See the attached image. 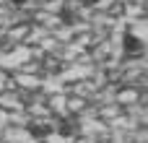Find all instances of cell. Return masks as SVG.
Returning a JSON list of instances; mask_svg holds the SVG:
<instances>
[{
  "mask_svg": "<svg viewBox=\"0 0 148 143\" xmlns=\"http://www.w3.org/2000/svg\"><path fill=\"white\" fill-rule=\"evenodd\" d=\"M122 50H125V55L127 57H135V55H143V42L133 34V31H125V36H122Z\"/></svg>",
  "mask_w": 148,
  "mask_h": 143,
  "instance_id": "1",
  "label": "cell"
},
{
  "mask_svg": "<svg viewBox=\"0 0 148 143\" xmlns=\"http://www.w3.org/2000/svg\"><path fill=\"white\" fill-rule=\"evenodd\" d=\"M78 3H81V5H96L99 0H78Z\"/></svg>",
  "mask_w": 148,
  "mask_h": 143,
  "instance_id": "2",
  "label": "cell"
},
{
  "mask_svg": "<svg viewBox=\"0 0 148 143\" xmlns=\"http://www.w3.org/2000/svg\"><path fill=\"white\" fill-rule=\"evenodd\" d=\"M10 3H13V5H23L26 0H10Z\"/></svg>",
  "mask_w": 148,
  "mask_h": 143,
  "instance_id": "3",
  "label": "cell"
}]
</instances>
